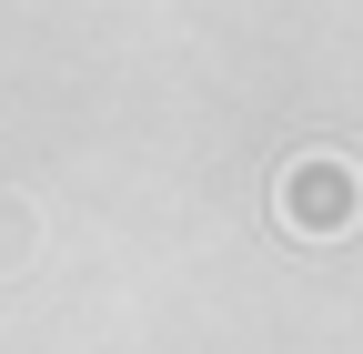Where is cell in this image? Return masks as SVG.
<instances>
[{
  "label": "cell",
  "mask_w": 363,
  "mask_h": 354,
  "mask_svg": "<svg viewBox=\"0 0 363 354\" xmlns=\"http://www.w3.org/2000/svg\"><path fill=\"white\" fill-rule=\"evenodd\" d=\"M283 223L303 233V243H333V233H353L363 223V172L353 162H333V152H303L293 172H283Z\"/></svg>",
  "instance_id": "obj_1"
}]
</instances>
